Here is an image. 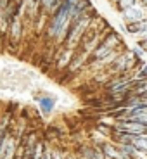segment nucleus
Segmentation results:
<instances>
[{
	"instance_id": "3",
	"label": "nucleus",
	"mask_w": 147,
	"mask_h": 159,
	"mask_svg": "<svg viewBox=\"0 0 147 159\" xmlns=\"http://www.w3.org/2000/svg\"><path fill=\"white\" fill-rule=\"evenodd\" d=\"M133 64H135V56H133V52L128 48V50L121 52L104 71L108 73L109 78H111V76H116V75H123V73L133 71Z\"/></svg>"
},
{
	"instance_id": "8",
	"label": "nucleus",
	"mask_w": 147,
	"mask_h": 159,
	"mask_svg": "<svg viewBox=\"0 0 147 159\" xmlns=\"http://www.w3.org/2000/svg\"><path fill=\"white\" fill-rule=\"evenodd\" d=\"M140 21H131V23H125V31L131 36L140 35Z\"/></svg>"
},
{
	"instance_id": "16",
	"label": "nucleus",
	"mask_w": 147,
	"mask_h": 159,
	"mask_svg": "<svg viewBox=\"0 0 147 159\" xmlns=\"http://www.w3.org/2000/svg\"><path fill=\"white\" fill-rule=\"evenodd\" d=\"M92 159H108V157H106V156H104L102 152L95 147V152H94V157H92Z\"/></svg>"
},
{
	"instance_id": "11",
	"label": "nucleus",
	"mask_w": 147,
	"mask_h": 159,
	"mask_svg": "<svg viewBox=\"0 0 147 159\" xmlns=\"http://www.w3.org/2000/svg\"><path fill=\"white\" fill-rule=\"evenodd\" d=\"M142 80H147V62L133 73V81H142Z\"/></svg>"
},
{
	"instance_id": "4",
	"label": "nucleus",
	"mask_w": 147,
	"mask_h": 159,
	"mask_svg": "<svg viewBox=\"0 0 147 159\" xmlns=\"http://www.w3.org/2000/svg\"><path fill=\"white\" fill-rule=\"evenodd\" d=\"M36 102V107H38L40 114L44 118H48L56 112V107H57V97L56 95H50V93H35L33 95Z\"/></svg>"
},
{
	"instance_id": "17",
	"label": "nucleus",
	"mask_w": 147,
	"mask_h": 159,
	"mask_svg": "<svg viewBox=\"0 0 147 159\" xmlns=\"http://www.w3.org/2000/svg\"><path fill=\"white\" fill-rule=\"evenodd\" d=\"M2 19H4V9L0 7V24H2Z\"/></svg>"
},
{
	"instance_id": "2",
	"label": "nucleus",
	"mask_w": 147,
	"mask_h": 159,
	"mask_svg": "<svg viewBox=\"0 0 147 159\" xmlns=\"http://www.w3.org/2000/svg\"><path fill=\"white\" fill-rule=\"evenodd\" d=\"M123 42H125V40H123V36H121V33H118V31H114V30H113V31L108 33V35L104 36L102 42H100V43L94 48V52L88 56L87 64H85V66H90V64L97 62V61L104 59V57H108L109 54H111V52L114 50L119 43H123Z\"/></svg>"
},
{
	"instance_id": "7",
	"label": "nucleus",
	"mask_w": 147,
	"mask_h": 159,
	"mask_svg": "<svg viewBox=\"0 0 147 159\" xmlns=\"http://www.w3.org/2000/svg\"><path fill=\"white\" fill-rule=\"evenodd\" d=\"M137 4H139V0H118L113 7H114V11L123 12V11H126V9L133 7V5H137Z\"/></svg>"
},
{
	"instance_id": "13",
	"label": "nucleus",
	"mask_w": 147,
	"mask_h": 159,
	"mask_svg": "<svg viewBox=\"0 0 147 159\" xmlns=\"http://www.w3.org/2000/svg\"><path fill=\"white\" fill-rule=\"evenodd\" d=\"M140 28H142L140 30V38H145L147 36V16L140 21Z\"/></svg>"
},
{
	"instance_id": "1",
	"label": "nucleus",
	"mask_w": 147,
	"mask_h": 159,
	"mask_svg": "<svg viewBox=\"0 0 147 159\" xmlns=\"http://www.w3.org/2000/svg\"><path fill=\"white\" fill-rule=\"evenodd\" d=\"M97 16H99V12H97L95 7H94L88 12H85L83 16L73 19L71 23H69V26H68V31H66V36H64V42H62V47L64 48H75L76 50L81 36L85 35V31L88 30V26H90L92 21L95 19Z\"/></svg>"
},
{
	"instance_id": "5",
	"label": "nucleus",
	"mask_w": 147,
	"mask_h": 159,
	"mask_svg": "<svg viewBox=\"0 0 147 159\" xmlns=\"http://www.w3.org/2000/svg\"><path fill=\"white\" fill-rule=\"evenodd\" d=\"M75 48H64L62 45L59 47V50L56 52V59H54V71L57 75H61L62 71H66L71 62L73 56H75Z\"/></svg>"
},
{
	"instance_id": "19",
	"label": "nucleus",
	"mask_w": 147,
	"mask_h": 159,
	"mask_svg": "<svg viewBox=\"0 0 147 159\" xmlns=\"http://www.w3.org/2000/svg\"><path fill=\"white\" fill-rule=\"evenodd\" d=\"M109 2H111V5H114L116 2H118V0H109Z\"/></svg>"
},
{
	"instance_id": "9",
	"label": "nucleus",
	"mask_w": 147,
	"mask_h": 159,
	"mask_svg": "<svg viewBox=\"0 0 147 159\" xmlns=\"http://www.w3.org/2000/svg\"><path fill=\"white\" fill-rule=\"evenodd\" d=\"M133 147H137L142 152H147V133H144V135H135Z\"/></svg>"
},
{
	"instance_id": "15",
	"label": "nucleus",
	"mask_w": 147,
	"mask_h": 159,
	"mask_svg": "<svg viewBox=\"0 0 147 159\" xmlns=\"http://www.w3.org/2000/svg\"><path fill=\"white\" fill-rule=\"evenodd\" d=\"M137 45H139L142 50H145V54H147V36H145V38H139V40H137Z\"/></svg>"
},
{
	"instance_id": "18",
	"label": "nucleus",
	"mask_w": 147,
	"mask_h": 159,
	"mask_svg": "<svg viewBox=\"0 0 147 159\" xmlns=\"http://www.w3.org/2000/svg\"><path fill=\"white\" fill-rule=\"evenodd\" d=\"M142 7H144V11H145V16H147V4H145V5H142Z\"/></svg>"
},
{
	"instance_id": "12",
	"label": "nucleus",
	"mask_w": 147,
	"mask_h": 159,
	"mask_svg": "<svg viewBox=\"0 0 147 159\" xmlns=\"http://www.w3.org/2000/svg\"><path fill=\"white\" fill-rule=\"evenodd\" d=\"M42 159H52V145L47 142H44V154H42Z\"/></svg>"
},
{
	"instance_id": "14",
	"label": "nucleus",
	"mask_w": 147,
	"mask_h": 159,
	"mask_svg": "<svg viewBox=\"0 0 147 159\" xmlns=\"http://www.w3.org/2000/svg\"><path fill=\"white\" fill-rule=\"evenodd\" d=\"M130 50L133 52V56H135V57H142V59H144V54H145V50H142V48H140L139 45H135V47H131Z\"/></svg>"
},
{
	"instance_id": "10",
	"label": "nucleus",
	"mask_w": 147,
	"mask_h": 159,
	"mask_svg": "<svg viewBox=\"0 0 147 159\" xmlns=\"http://www.w3.org/2000/svg\"><path fill=\"white\" fill-rule=\"evenodd\" d=\"M69 149L62 147V145H54L52 147V159H66V152Z\"/></svg>"
},
{
	"instance_id": "6",
	"label": "nucleus",
	"mask_w": 147,
	"mask_h": 159,
	"mask_svg": "<svg viewBox=\"0 0 147 159\" xmlns=\"http://www.w3.org/2000/svg\"><path fill=\"white\" fill-rule=\"evenodd\" d=\"M121 14V19L125 21V23H131V21H142L144 17H145V11H144V7L140 4L133 5V7L126 9V11L119 12Z\"/></svg>"
}]
</instances>
